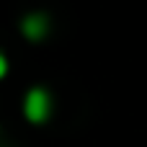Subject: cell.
Segmentation results:
<instances>
[{
    "instance_id": "7a4b0ae2",
    "label": "cell",
    "mask_w": 147,
    "mask_h": 147,
    "mask_svg": "<svg viewBox=\"0 0 147 147\" xmlns=\"http://www.w3.org/2000/svg\"><path fill=\"white\" fill-rule=\"evenodd\" d=\"M21 31H23V36L28 41H41L49 34V18L44 13H28L21 21Z\"/></svg>"
},
{
    "instance_id": "3957f363",
    "label": "cell",
    "mask_w": 147,
    "mask_h": 147,
    "mask_svg": "<svg viewBox=\"0 0 147 147\" xmlns=\"http://www.w3.org/2000/svg\"><path fill=\"white\" fill-rule=\"evenodd\" d=\"M5 72H8V59L0 54V78H5Z\"/></svg>"
},
{
    "instance_id": "6da1fadb",
    "label": "cell",
    "mask_w": 147,
    "mask_h": 147,
    "mask_svg": "<svg viewBox=\"0 0 147 147\" xmlns=\"http://www.w3.org/2000/svg\"><path fill=\"white\" fill-rule=\"evenodd\" d=\"M23 114L31 124H44L52 116V96L44 88H31L23 98Z\"/></svg>"
}]
</instances>
